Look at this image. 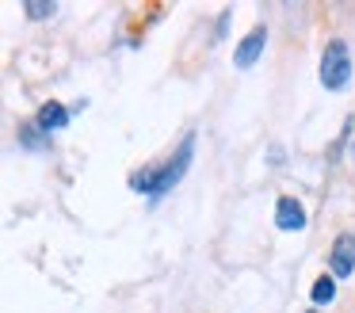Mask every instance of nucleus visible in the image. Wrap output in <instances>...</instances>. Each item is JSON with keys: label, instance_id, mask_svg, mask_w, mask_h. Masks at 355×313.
<instances>
[{"label": "nucleus", "instance_id": "nucleus-5", "mask_svg": "<svg viewBox=\"0 0 355 313\" xmlns=\"http://www.w3.org/2000/svg\"><path fill=\"white\" fill-rule=\"evenodd\" d=\"M275 226L286 229V233H291V229H306V210H302L298 198H291V195L279 198L275 203Z\"/></svg>", "mask_w": 355, "mask_h": 313}, {"label": "nucleus", "instance_id": "nucleus-9", "mask_svg": "<svg viewBox=\"0 0 355 313\" xmlns=\"http://www.w3.org/2000/svg\"><path fill=\"white\" fill-rule=\"evenodd\" d=\"M24 12L31 15V19H50V15L58 12V4H54V0H27Z\"/></svg>", "mask_w": 355, "mask_h": 313}, {"label": "nucleus", "instance_id": "nucleus-8", "mask_svg": "<svg viewBox=\"0 0 355 313\" xmlns=\"http://www.w3.org/2000/svg\"><path fill=\"white\" fill-rule=\"evenodd\" d=\"M309 298H313V305H329L332 298H336V279H332V275H321V279L313 282V290H309Z\"/></svg>", "mask_w": 355, "mask_h": 313}, {"label": "nucleus", "instance_id": "nucleus-1", "mask_svg": "<svg viewBox=\"0 0 355 313\" xmlns=\"http://www.w3.org/2000/svg\"><path fill=\"white\" fill-rule=\"evenodd\" d=\"M191 149H195V137L187 134L184 145L176 149V157L161 160V164H149V168H141V172H134L130 176V187L134 191H146V195H164V191H172L180 180H184L187 164H191Z\"/></svg>", "mask_w": 355, "mask_h": 313}, {"label": "nucleus", "instance_id": "nucleus-10", "mask_svg": "<svg viewBox=\"0 0 355 313\" xmlns=\"http://www.w3.org/2000/svg\"><path fill=\"white\" fill-rule=\"evenodd\" d=\"M309 313H321V310H309Z\"/></svg>", "mask_w": 355, "mask_h": 313}, {"label": "nucleus", "instance_id": "nucleus-3", "mask_svg": "<svg viewBox=\"0 0 355 313\" xmlns=\"http://www.w3.org/2000/svg\"><path fill=\"white\" fill-rule=\"evenodd\" d=\"M263 46H268V31L263 27H252L245 38L237 42V50H233V61H237V69H252L256 61H260Z\"/></svg>", "mask_w": 355, "mask_h": 313}, {"label": "nucleus", "instance_id": "nucleus-2", "mask_svg": "<svg viewBox=\"0 0 355 313\" xmlns=\"http://www.w3.org/2000/svg\"><path fill=\"white\" fill-rule=\"evenodd\" d=\"M352 81V58H347V46L340 38H332L324 46V58H321V84L329 92H340L344 84Z\"/></svg>", "mask_w": 355, "mask_h": 313}, {"label": "nucleus", "instance_id": "nucleus-7", "mask_svg": "<svg viewBox=\"0 0 355 313\" xmlns=\"http://www.w3.org/2000/svg\"><path fill=\"white\" fill-rule=\"evenodd\" d=\"M19 145H27L31 153H42L46 149V130L39 122H19Z\"/></svg>", "mask_w": 355, "mask_h": 313}, {"label": "nucleus", "instance_id": "nucleus-6", "mask_svg": "<svg viewBox=\"0 0 355 313\" xmlns=\"http://www.w3.org/2000/svg\"><path fill=\"white\" fill-rule=\"evenodd\" d=\"M35 122H39L46 134H54V130H65V126H69V107H62V103H54V99H50V103L39 107V119H35Z\"/></svg>", "mask_w": 355, "mask_h": 313}, {"label": "nucleus", "instance_id": "nucleus-4", "mask_svg": "<svg viewBox=\"0 0 355 313\" xmlns=\"http://www.w3.org/2000/svg\"><path fill=\"white\" fill-rule=\"evenodd\" d=\"M329 267H332V279H347V275L355 271V237L352 233H340L336 237Z\"/></svg>", "mask_w": 355, "mask_h": 313}]
</instances>
